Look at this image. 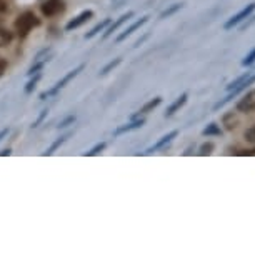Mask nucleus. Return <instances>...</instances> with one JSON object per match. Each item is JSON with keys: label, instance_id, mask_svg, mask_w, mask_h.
Here are the masks:
<instances>
[{"label": "nucleus", "instance_id": "34", "mask_svg": "<svg viewBox=\"0 0 255 255\" xmlns=\"http://www.w3.org/2000/svg\"><path fill=\"white\" fill-rule=\"evenodd\" d=\"M5 155H10V150H8V148H7V150H2V152H0V157H5Z\"/></svg>", "mask_w": 255, "mask_h": 255}, {"label": "nucleus", "instance_id": "5", "mask_svg": "<svg viewBox=\"0 0 255 255\" xmlns=\"http://www.w3.org/2000/svg\"><path fill=\"white\" fill-rule=\"evenodd\" d=\"M64 8H65L64 0H47V2L42 3V13L47 17L59 15V13L64 12Z\"/></svg>", "mask_w": 255, "mask_h": 255}, {"label": "nucleus", "instance_id": "9", "mask_svg": "<svg viewBox=\"0 0 255 255\" xmlns=\"http://www.w3.org/2000/svg\"><path fill=\"white\" fill-rule=\"evenodd\" d=\"M132 17H133V12H127V13H124V15H122V17H120V18H119V20H117V22H114V23H112V25H110V27L107 28V32H105V33H104V38H107V37H110V35H112V33H114V32H117V30H119V28H120V27H122V25H124V23H125V22H128V20H130V18H132Z\"/></svg>", "mask_w": 255, "mask_h": 255}, {"label": "nucleus", "instance_id": "7", "mask_svg": "<svg viewBox=\"0 0 255 255\" xmlns=\"http://www.w3.org/2000/svg\"><path fill=\"white\" fill-rule=\"evenodd\" d=\"M145 124V120L143 119H133L130 124H125V125H120L119 128H115V132H114V137H119V135H122V133L125 132H130V130H135V128H140L142 125Z\"/></svg>", "mask_w": 255, "mask_h": 255}, {"label": "nucleus", "instance_id": "22", "mask_svg": "<svg viewBox=\"0 0 255 255\" xmlns=\"http://www.w3.org/2000/svg\"><path fill=\"white\" fill-rule=\"evenodd\" d=\"M120 62H122V59H120V57H119V59H115V60H112V62H109V64H107V65H105V67H104V69H102V72H100V74H102V75H105V74H109V72H110V70H112V69H115V67H117V65L120 64Z\"/></svg>", "mask_w": 255, "mask_h": 255}, {"label": "nucleus", "instance_id": "20", "mask_svg": "<svg viewBox=\"0 0 255 255\" xmlns=\"http://www.w3.org/2000/svg\"><path fill=\"white\" fill-rule=\"evenodd\" d=\"M250 75H252V72H247V74H244L242 77H239L237 80L230 82V84L227 85V90H229V92H230V90H232V89H235V87H237V85H240V84H242V82H244L245 79H249Z\"/></svg>", "mask_w": 255, "mask_h": 255}, {"label": "nucleus", "instance_id": "18", "mask_svg": "<svg viewBox=\"0 0 255 255\" xmlns=\"http://www.w3.org/2000/svg\"><path fill=\"white\" fill-rule=\"evenodd\" d=\"M67 138H69V135H64V137L57 138V140H55L54 143H52V145H50L49 148H47L45 152H44V155H52V153H54V152L57 150V148H59V147L62 145V143H64V142L67 140Z\"/></svg>", "mask_w": 255, "mask_h": 255}, {"label": "nucleus", "instance_id": "23", "mask_svg": "<svg viewBox=\"0 0 255 255\" xmlns=\"http://www.w3.org/2000/svg\"><path fill=\"white\" fill-rule=\"evenodd\" d=\"M212 150H214V143H212V142H207V143H204V145L200 147V152H199V155H202V157H205V155H210V153H212Z\"/></svg>", "mask_w": 255, "mask_h": 255}, {"label": "nucleus", "instance_id": "30", "mask_svg": "<svg viewBox=\"0 0 255 255\" xmlns=\"http://www.w3.org/2000/svg\"><path fill=\"white\" fill-rule=\"evenodd\" d=\"M5 69H7V62L3 60L2 57H0V77H2L3 72H5Z\"/></svg>", "mask_w": 255, "mask_h": 255}, {"label": "nucleus", "instance_id": "31", "mask_svg": "<svg viewBox=\"0 0 255 255\" xmlns=\"http://www.w3.org/2000/svg\"><path fill=\"white\" fill-rule=\"evenodd\" d=\"M254 22H255V15H254V17H250V20H249V22H245L244 25L240 27V30H245V28H247V27L250 25V23H254Z\"/></svg>", "mask_w": 255, "mask_h": 255}, {"label": "nucleus", "instance_id": "6", "mask_svg": "<svg viewBox=\"0 0 255 255\" xmlns=\"http://www.w3.org/2000/svg\"><path fill=\"white\" fill-rule=\"evenodd\" d=\"M237 110L242 114H250L255 110V89L249 90L242 99L237 102Z\"/></svg>", "mask_w": 255, "mask_h": 255}, {"label": "nucleus", "instance_id": "4", "mask_svg": "<svg viewBox=\"0 0 255 255\" xmlns=\"http://www.w3.org/2000/svg\"><path fill=\"white\" fill-rule=\"evenodd\" d=\"M255 10V2H252V3H249L247 7L245 8H242L239 13H235L234 17H230L227 22H225V25H224V28L225 30H230V28H234L235 25H239L240 22L242 20H245V18H249L250 15H252V12Z\"/></svg>", "mask_w": 255, "mask_h": 255}, {"label": "nucleus", "instance_id": "27", "mask_svg": "<svg viewBox=\"0 0 255 255\" xmlns=\"http://www.w3.org/2000/svg\"><path fill=\"white\" fill-rule=\"evenodd\" d=\"M75 122V115H69L67 119H64L62 122L59 124V128H65V127H69L70 124H74Z\"/></svg>", "mask_w": 255, "mask_h": 255}, {"label": "nucleus", "instance_id": "26", "mask_svg": "<svg viewBox=\"0 0 255 255\" xmlns=\"http://www.w3.org/2000/svg\"><path fill=\"white\" fill-rule=\"evenodd\" d=\"M254 62H255V49L250 50V54L242 60V65H244V67H250V65L254 64Z\"/></svg>", "mask_w": 255, "mask_h": 255}, {"label": "nucleus", "instance_id": "3", "mask_svg": "<svg viewBox=\"0 0 255 255\" xmlns=\"http://www.w3.org/2000/svg\"><path fill=\"white\" fill-rule=\"evenodd\" d=\"M252 84H255V74H252V75L249 77V79H245V80L242 82V84L237 85V87H235V89L230 90L227 97H225L224 100H220V102H217V104L214 105V110H219L220 107H224V105L227 104V102H230V100H232L234 97H237V95H239L240 92H244V90H247Z\"/></svg>", "mask_w": 255, "mask_h": 255}, {"label": "nucleus", "instance_id": "33", "mask_svg": "<svg viewBox=\"0 0 255 255\" xmlns=\"http://www.w3.org/2000/svg\"><path fill=\"white\" fill-rule=\"evenodd\" d=\"M7 133H8V128H3V130H2V132H0V140H2V138H3V137H5V135H7Z\"/></svg>", "mask_w": 255, "mask_h": 255}, {"label": "nucleus", "instance_id": "13", "mask_svg": "<svg viewBox=\"0 0 255 255\" xmlns=\"http://www.w3.org/2000/svg\"><path fill=\"white\" fill-rule=\"evenodd\" d=\"M160 102H162V97H155V99H153V100H150V102H147V104L143 105V107L140 109V110H138V114H135V115H133V117H132V120H133V119H137L138 115H143V114H148V112H152L153 109H155V107H158V105H160Z\"/></svg>", "mask_w": 255, "mask_h": 255}, {"label": "nucleus", "instance_id": "21", "mask_svg": "<svg viewBox=\"0 0 255 255\" xmlns=\"http://www.w3.org/2000/svg\"><path fill=\"white\" fill-rule=\"evenodd\" d=\"M107 147V143L105 142H102V143H97V145H95L92 150H89L87 153H85V157H94V155H97V153H100L104 150V148Z\"/></svg>", "mask_w": 255, "mask_h": 255}, {"label": "nucleus", "instance_id": "15", "mask_svg": "<svg viewBox=\"0 0 255 255\" xmlns=\"http://www.w3.org/2000/svg\"><path fill=\"white\" fill-rule=\"evenodd\" d=\"M202 133H204L205 137H210V135H222V128H220L215 122H212L210 125H207V128H204V130H202Z\"/></svg>", "mask_w": 255, "mask_h": 255}, {"label": "nucleus", "instance_id": "12", "mask_svg": "<svg viewBox=\"0 0 255 255\" xmlns=\"http://www.w3.org/2000/svg\"><path fill=\"white\" fill-rule=\"evenodd\" d=\"M187 97H189V95H187V94H182L180 97L177 99L175 102L172 104L170 107L167 109V112H165V117H170V115H174V114L177 112V110H180L182 107H184V104L187 102Z\"/></svg>", "mask_w": 255, "mask_h": 255}, {"label": "nucleus", "instance_id": "29", "mask_svg": "<svg viewBox=\"0 0 255 255\" xmlns=\"http://www.w3.org/2000/svg\"><path fill=\"white\" fill-rule=\"evenodd\" d=\"M45 117H47V110H42V114L38 115V119L35 120V122L32 124V127H33V128H35V127H38V125H40L42 122H44V119H45Z\"/></svg>", "mask_w": 255, "mask_h": 255}, {"label": "nucleus", "instance_id": "11", "mask_svg": "<svg viewBox=\"0 0 255 255\" xmlns=\"http://www.w3.org/2000/svg\"><path fill=\"white\" fill-rule=\"evenodd\" d=\"M147 18H148V17H142V18H140V20L133 22V23H132V25H130V27H128V28H125V30H124L122 33H120V35H119L117 38H115V42H122V40H125V38H127L128 35H132V33H133V32H135V30H137V28H140V27L143 25V23H145V22H147Z\"/></svg>", "mask_w": 255, "mask_h": 255}, {"label": "nucleus", "instance_id": "32", "mask_svg": "<svg viewBox=\"0 0 255 255\" xmlns=\"http://www.w3.org/2000/svg\"><path fill=\"white\" fill-rule=\"evenodd\" d=\"M7 10V3L3 0H0V12H5Z\"/></svg>", "mask_w": 255, "mask_h": 255}, {"label": "nucleus", "instance_id": "14", "mask_svg": "<svg viewBox=\"0 0 255 255\" xmlns=\"http://www.w3.org/2000/svg\"><path fill=\"white\" fill-rule=\"evenodd\" d=\"M222 124L225 125V128H227V130H234V128H237L239 119L235 117L234 112H229V114H225L222 117Z\"/></svg>", "mask_w": 255, "mask_h": 255}, {"label": "nucleus", "instance_id": "16", "mask_svg": "<svg viewBox=\"0 0 255 255\" xmlns=\"http://www.w3.org/2000/svg\"><path fill=\"white\" fill-rule=\"evenodd\" d=\"M107 25H110V18H105L104 22H100V23H97V25H95L92 30H90L89 33H85V38H92L94 35H97L99 32H102L105 27Z\"/></svg>", "mask_w": 255, "mask_h": 255}, {"label": "nucleus", "instance_id": "10", "mask_svg": "<svg viewBox=\"0 0 255 255\" xmlns=\"http://www.w3.org/2000/svg\"><path fill=\"white\" fill-rule=\"evenodd\" d=\"M92 15H94V12H92V10H85V12H82L79 17H75L74 20H70L69 23H67V27H65V28H67V30H74V28L80 27L82 23L87 22L89 18L92 17Z\"/></svg>", "mask_w": 255, "mask_h": 255}, {"label": "nucleus", "instance_id": "17", "mask_svg": "<svg viewBox=\"0 0 255 255\" xmlns=\"http://www.w3.org/2000/svg\"><path fill=\"white\" fill-rule=\"evenodd\" d=\"M182 7H184V3H174V5H170V7L165 8V10L160 13V18H168L170 15H174L175 12H179Z\"/></svg>", "mask_w": 255, "mask_h": 255}, {"label": "nucleus", "instance_id": "1", "mask_svg": "<svg viewBox=\"0 0 255 255\" xmlns=\"http://www.w3.org/2000/svg\"><path fill=\"white\" fill-rule=\"evenodd\" d=\"M38 23H40V20L35 17V13H33V12H23L22 15L17 18L15 28H17V32L20 33V37H25L33 27L38 25Z\"/></svg>", "mask_w": 255, "mask_h": 255}, {"label": "nucleus", "instance_id": "8", "mask_svg": "<svg viewBox=\"0 0 255 255\" xmlns=\"http://www.w3.org/2000/svg\"><path fill=\"white\" fill-rule=\"evenodd\" d=\"M179 135V132L177 130H172L170 133H167V135H163L160 140H158L155 145H152L150 148H147V152L145 153H153V152H157V150H160V148H163L167 145V143H170L172 140H174V138Z\"/></svg>", "mask_w": 255, "mask_h": 255}, {"label": "nucleus", "instance_id": "2", "mask_svg": "<svg viewBox=\"0 0 255 255\" xmlns=\"http://www.w3.org/2000/svg\"><path fill=\"white\" fill-rule=\"evenodd\" d=\"M82 70H84V64H82V65H79V67H77V69H74V70H70L69 74H67V75H65V77H64V79H62V80H59V82H57V84H55L54 87H52L50 90H47V92L40 94V99H42V100H45V99L52 97V95H57V92H59V90H60L62 87H65V84H69V82H70L72 79H75V77L79 75Z\"/></svg>", "mask_w": 255, "mask_h": 255}, {"label": "nucleus", "instance_id": "24", "mask_svg": "<svg viewBox=\"0 0 255 255\" xmlns=\"http://www.w3.org/2000/svg\"><path fill=\"white\" fill-rule=\"evenodd\" d=\"M244 137H245V140H247V142L255 143V125H252V127H249L247 130H245Z\"/></svg>", "mask_w": 255, "mask_h": 255}, {"label": "nucleus", "instance_id": "28", "mask_svg": "<svg viewBox=\"0 0 255 255\" xmlns=\"http://www.w3.org/2000/svg\"><path fill=\"white\" fill-rule=\"evenodd\" d=\"M44 65H45V62H37L35 65H32L30 69H28L27 75H33V74H37V72L40 70V69H42V67H44Z\"/></svg>", "mask_w": 255, "mask_h": 255}, {"label": "nucleus", "instance_id": "19", "mask_svg": "<svg viewBox=\"0 0 255 255\" xmlns=\"http://www.w3.org/2000/svg\"><path fill=\"white\" fill-rule=\"evenodd\" d=\"M12 42V33L5 30V28H0V47H7Z\"/></svg>", "mask_w": 255, "mask_h": 255}, {"label": "nucleus", "instance_id": "25", "mask_svg": "<svg viewBox=\"0 0 255 255\" xmlns=\"http://www.w3.org/2000/svg\"><path fill=\"white\" fill-rule=\"evenodd\" d=\"M38 80H40V75L37 74V75L33 77V79L25 85V94H32V90L35 89V85H37V82H38Z\"/></svg>", "mask_w": 255, "mask_h": 255}]
</instances>
